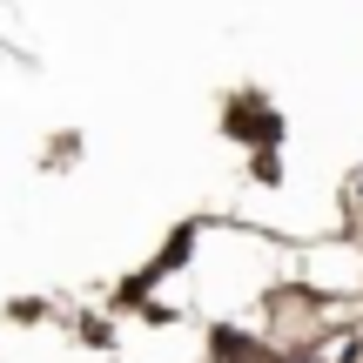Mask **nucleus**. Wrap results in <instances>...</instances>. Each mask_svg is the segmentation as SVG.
Returning a JSON list of instances; mask_svg holds the SVG:
<instances>
[{
    "mask_svg": "<svg viewBox=\"0 0 363 363\" xmlns=\"http://www.w3.org/2000/svg\"><path fill=\"white\" fill-rule=\"evenodd\" d=\"M276 363H323L316 350H289V357H276Z\"/></svg>",
    "mask_w": 363,
    "mask_h": 363,
    "instance_id": "nucleus-1",
    "label": "nucleus"
}]
</instances>
